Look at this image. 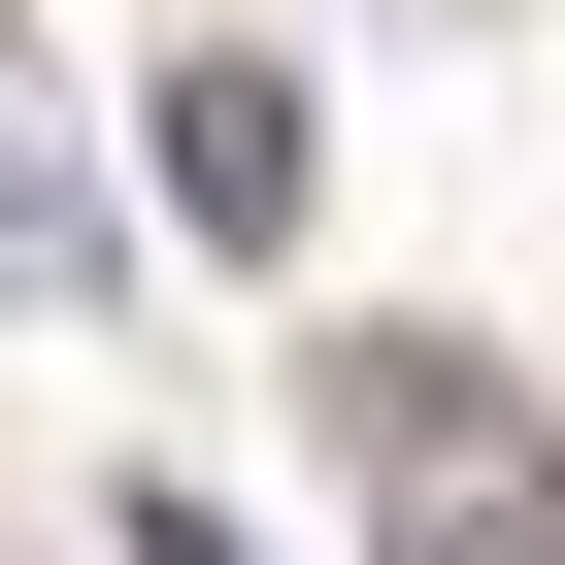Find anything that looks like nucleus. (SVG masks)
Returning <instances> with one entry per match:
<instances>
[{
    "label": "nucleus",
    "instance_id": "f257e3e1",
    "mask_svg": "<svg viewBox=\"0 0 565 565\" xmlns=\"http://www.w3.org/2000/svg\"><path fill=\"white\" fill-rule=\"evenodd\" d=\"M333 466H366L399 565H565V433L499 399V333H366L333 366Z\"/></svg>",
    "mask_w": 565,
    "mask_h": 565
},
{
    "label": "nucleus",
    "instance_id": "7ed1b4c3",
    "mask_svg": "<svg viewBox=\"0 0 565 565\" xmlns=\"http://www.w3.org/2000/svg\"><path fill=\"white\" fill-rule=\"evenodd\" d=\"M67 266H100V200H67V167H0V300H67Z\"/></svg>",
    "mask_w": 565,
    "mask_h": 565
},
{
    "label": "nucleus",
    "instance_id": "f03ea898",
    "mask_svg": "<svg viewBox=\"0 0 565 565\" xmlns=\"http://www.w3.org/2000/svg\"><path fill=\"white\" fill-rule=\"evenodd\" d=\"M134 167H167V233H200V266H300V200H333V134H300V67H233V34L167 67V134H134Z\"/></svg>",
    "mask_w": 565,
    "mask_h": 565
}]
</instances>
